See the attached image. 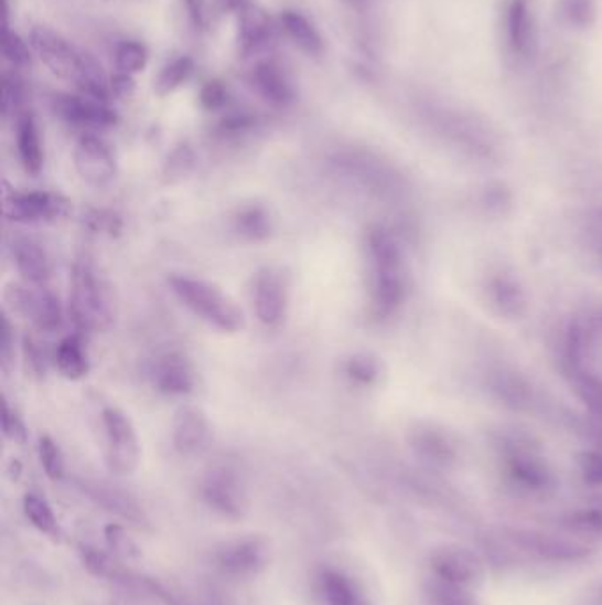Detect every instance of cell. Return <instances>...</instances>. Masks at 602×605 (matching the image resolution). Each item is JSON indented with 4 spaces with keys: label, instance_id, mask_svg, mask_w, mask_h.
Listing matches in <instances>:
<instances>
[{
    "label": "cell",
    "instance_id": "f1b7e54d",
    "mask_svg": "<svg viewBox=\"0 0 602 605\" xmlns=\"http://www.w3.org/2000/svg\"><path fill=\"white\" fill-rule=\"evenodd\" d=\"M424 593L430 605H481L469 587L445 583L437 577L428 581Z\"/></svg>",
    "mask_w": 602,
    "mask_h": 605
},
{
    "label": "cell",
    "instance_id": "ab89813d",
    "mask_svg": "<svg viewBox=\"0 0 602 605\" xmlns=\"http://www.w3.org/2000/svg\"><path fill=\"white\" fill-rule=\"evenodd\" d=\"M2 431H4V436L17 445H23L28 441V428L23 425L19 414L11 410L8 402H4V413H2Z\"/></svg>",
    "mask_w": 602,
    "mask_h": 605
},
{
    "label": "cell",
    "instance_id": "8d00e7d4",
    "mask_svg": "<svg viewBox=\"0 0 602 605\" xmlns=\"http://www.w3.org/2000/svg\"><path fill=\"white\" fill-rule=\"evenodd\" d=\"M23 103V84L19 76L6 73L2 81V114L10 117L11 114H20Z\"/></svg>",
    "mask_w": 602,
    "mask_h": 605
},
{
    "label": "cell",
    "instance_id": "7c38bea8",
    "mask_svg": "<svg viewBox=\"0 0 602 605\" xmlns=\"http://www.w3.org/2000/svg\"><path fill=\"white\" fill-rule=\"evenodd\" d=\"M269 549L266 542L255 537L234 540L217 549L214 554L217 569L230 577H251L267 565Z\"/></svg>",
    "mask_w": 602,
    "mask_h": 605
},
{
    "label": "cell",
    "instance_id": "f546056e",
    "mask_svg": "<svg viewBox=\"0 0 602 605\" xmlns=\"http://www.w3.org/2000/svg\"><path fill=\"white\" fill-rule=\"evenodd\" d=\"M82 558H84L85 569L89 570L90 574L96 577L111 579V581H120L128 586L129 575H126L125 570L120 569L114 558L108 556L105 552L94 548L82 549Z\"/></svg>",
    "mask_w": 602,
    "mask_h": 605
},
{
    "label": "cell",
    "instance_id": "d590c367",
    "mask_svg": "<svg viewBox=\"0 0 602 605\" xmlns=\"http://www.w3.org/2000/svg\"><path fill=\"white\" fill-rule=\"evenodd\" d=\"M2 52L8 63L17 67H28L31 64V52L25 41L11 31L10 25H4V43H2Z\"/></svg>",
    "mask_w": 602,
    "mask_h": 605
},
{
    "label": "cell",
    "instance_id": "6da1fadb",
    "mask_svg": "<svg viewBox=\"0 0 602 605\" xmlns=\"http://www.w3.org/2000/svg\"><path fill=\"white\" fill-rule=\"evenodd\" d=\"M31 45L41 63L57 78L72 84L87 98L108 102L110 81L93 55L76 50L69 41L49 28L32 29Z\"/></svg>",
    "mask_w": 602,
    "mask_h": 605
},
{
    "label": "cell",
    "instance_id": "d6a6232c",
    "mask_svg": "<svg viewBox=\"0 0 602 605\" xmlns=\"http://www.w3.org/2000/svg\"><path fill=\"white\" fill-rule=\"evenodd\" d=\"M193 169H195V152L187 146L178 147L164 163V179L169 183H179L182 179H186Z\"/></svg>",
    "mask_w": 602,
    "mask_h": 605
},
{
    "label": "cell",
    "instance_id": "ffe728a7",
    "mask_svg": "<svg viewBox=\"0 0 602 605\" xmlns=\"http://www.w3.org/2000/svg\"><path fill=\"white\" fill-rule=\"evenodd\" d=\"M239 14V54L249 57L269 43L272 36V22L266 11L252 6L251 2Z\"/></svg>",
    "mask_w": 602,
    "mask_h": 605
},
{
    "label": "cell",
    "instance_id": "2e32d148",
    "mask_svg": "<svg viewBox=\"0 0 602 605\" xmlns=\"http://www.w3.org/2000/svg\"><path fill=\"white\" fill-rule=\"evenodd\" d=\"M315 590L322 605H369L361 584L334 566H324L316 572Z\"/></svg>",
    "mask_w": 602,
    "mask_h": 605
},
{
    "label": "cell",
    "instance_id": "7402d4cb",
    "mask_svg": "<svg viewBox=\"0 0 602 605\" xmlns=\"http://www.w3.org/2000/svg\"><path fill=\"white\" fill-rule=\"evenodd\" d=\"M84 490L90 499H94L99 507L105 508L108 512L116 513L135 524L146 522V513L142 508L131 496L126 495L125 490L105 486V484H84Z\"/></svg>",
    "mask_w": 602,
    "mask_h": 605
},
{
    "label": "cell",
    "instance_id": "f35d334b",
    "mask_svg": "<svg viewBox=\"0 0 602 605\" xmlns=\"http://www.w3.org/2000/svg\"><path fill=\"white\" fill-rule=\"evenodd\" d=\"M228 102V91L219 81H211L200 91V103L208 112L222 110Z\"/></svg>",
    "mask_w": 602,
    "mask_h": 605
},
{
    "label": "cell",
    "instance_id": "c3c4849f",
    "mask_svg": "<svg viewBox=\"0 0 602 605\" xmlns=\"http://www.w3.org/2000/svg\"><path fill=\"white\" fill-rule=\"evenodd\" d=\"M25 351H28L29 360H31V365L34 367L36 372L45 370V361L41 357V352L37 351L36 343L32 342L31 339H25Z\"/></svg>",
    "mask_w": 602,
    "mask_h": 605
},
{
    "label": "cell",
    "instance_id": "74e56055",
    "mask_svg": "<svg viewBox=\"0 0 602 605\" xmlns=\"http://www.w3.org/2000/svg\"><path fill=\"white\" fill-rule=\"evenodd\" d=\"M345 372L355 383L369 384L377 378L378 367L369 357H354L346 361Z\"/></svg>",
    "mask_w": 602,
    "mask_h": 605
},
{
    "label": "cell",
    "instance_id": "484cf974",
    "mask_svg": "<svg viewBox=\"0 0 602 605\" xmlns=\"http://www.w3.org/2000/svg\"><path fill=\"white\" fill-rule=\"evenodd\" d=\"M281 25L288 38L295 43L302 52L308 55H320L324 52V41L320 38L319 31L304 14L297 11H283Z\"/></svg>",
    "mask_w": 602,
    "mask_h": 605
},
{
    "label": "cell",
    "instance_id": "cb8c5ba5",
    "mask_svg": "<svg viewBox=\"0 0 602 605\" xmlns=\"http://www.w3.org/2000/svg\"><path fill=\"white\" fill-rule=\"evenodd\" d=\"M55 365L69 381H78L89 374V357L80 335H69L61 340L55 351Z\"/></svg>",
    "mask_w": 602,
    "mask_h": 605
},
{
    "label": "cell",
    "instance_id": "603a6c76",
    "mask_svg": "<svg viewBox=\"0 0 602 605\" xmlns=\"http://www.w3.org/2000/svg\"><path fill=\"white\" fill-rule=\"evenodd\" d=\"M507 34L514 52L528 55L536 43L534 20L527 0H513L507 11Z\"/></svg>",
    "mask_w": 602,
    "mask_h": 605
},
{
    "label": "cell",
    "instance_id": "d6986e66",
    "mask_svg": "<svg viewBox=\"0 0 602 605\" xmlns=\"http://www.w3.org/2000/svg\"><path fill=\"white\" fill-rule=\"evenodd\" d=\"M17 151H19L20 163L29 176H40L45 166V149L41 142L40 128L36 117L31 112H20L17 116Z\"/></svg>",
    "mask_w": 602,
    "mask_h": 605
},
{
    "label": "cell",
    "instance_id": "8992f818",
    "mask_svg": "<svg viewBox=\"0 0 602 605\" xmlns=\"http://www.w3.org/2000/svg\"><path fill=\"white\" fill-rule=\"evenodd\" d=\"M202 498L211 510L226 517L240 519L248 512V495L237 469L232 466H216L205 475Z\"/></svg>",
    "mask_w": 602,
    "mask_h": 605
},
{
    "label": "cell",
    "instance_id": "5b68a950",
    "mask_svg": "<svg viewBox=\"0 0 602 605\" xmlns=\"http://www.w3.org/2000/svg\"><path fill=\"white\" fill-rule=\"evenodd\" d=\"M101 425L105 432V457L108 468L119 477L133 475L142 455L133 422L125 411L116 405H108L103 410Z\"/></svg>",
    "mask_w": 602,
    "mask_h": 605
},
{
    "label": "cell",
    "instance_id": "52a82bcc",
    "mask_svg": "<svg viewBox=\"0 0 602 605\" xmlns=\"http://www.w3.org/2000/svg\"><path fill=\"white\" fill-rule=\"evenodd\" d=\"M6 302L13 312L28 317L41 331H54L63 325V307L61 299L45 287H25L13 284L6 289Z\"/></svg>",
    "mask_w": 602,
    "mask_h": 605
},
{
    "label": "cell",
    "instance_id": "7bdbcfd3",
    "mask_svg": "<svg viewBox=\"0 0 602 605\" xmlns=\"http://www.w3.org/2000/svg\"><path fill=\"white\" fill-rule=\"evenodd\" d=\"M90 227L96 231H107L110 234L119 231L120 220L116 214L108 213V211H93V216H89Z\"/></svg>",
    "mask_w": 602,
    "mask_h": 605
},
{
    "label": "cell",
    "instance_id": "4316f807",
    "mask_svg": "<svg viewBox=\"0 0 602 605\" xmlns=\"http://www.w3.org/2000/svg\"><path fill=\"white\" fill-rule=\"evenodd\" d=\"M23 513L40 533L52 537V539H58L61 528H58L57 517H55L54 510H52L45 498H41L34 492L25 495V498H23Z\"/></svg>",
    "mask_w": 602,
    "mask_h": 605
},
{
    "label": "cell",
    "instance_id": "b9f144b4",
    "mask_svg": "<svg viewBox=\"0 0 602 605\" xmlns=\"http://www.w3.org/2000/svg\"><path fill=\"white\" fill-rule=\"evenodd\" d=\"M110 91L116 98H131L135 91H137V82H135L133 75L117 73V75H114L110 78Z\"/></svg>",
    "mask_w": 602,
    "mask_h": 605
},
{
    "label": "cell",
    "instance_id": "30bf717a",
    "mask_svg": "<svg viewBox=\"0 0 602 605\" xmlns=\"http://www.w3.org/2000/svg\"><path fill=\"white\" fill-rule=\"evenodd\" d=\"M72 202L54 192H11L4 197V214L11 222H49L66 216Z\"/></svg>",
    "mask_w": 602,
    "mask_h": 605
},
{
    "label": "cell",
    "instance_id": "5bb4252c",
    "mask_svg": "<svg viewBox=\"0 0 602 605\" xmlns=\"http://www.w3.org/2000/svg\"><path fill=\"white\" fill-rule=\"evenodd\" d=\"M173 448L184 457H191L207 448L211 425L204 411L195 405H182L173 414Z\"/></svg>",
    "mask_w": 602,
    "mask_h": 605
},
{
    "label": "cell",
    "instance_id": "e0dca14e",
    "mask_svg": "<svg viewBox=\"0 0 602 605\" xmlns=\"http://www.w3.org/2000/svg\"><path fill=\"white\" fill-rule=\"evenodd\" d=\"M249 84L255 93L272 107L284 108L295 102L292 82L288 81V76L278 64L270 61H264L252 67Z\"/></svg>",
    "mask_w": 602,
    "mask_h": 605
},
{
    "label": "cell",
    "instance_id": "8fae6325",
    "mask_svg": "<svg viewBox=\"0 0 602 605\" xmlns=\"http://www.w3.org/2000/svg\"><path fill=\"white\" fill-rule=\"evenodd\" d=\"M55 116L61 117L66 125L75 128L103 129L117 125L116 110H111L107 103L87 96L75 94H55Z\"/></svg>",
    "mask_w": 602,
    "mask_h": 605
},
{
    "label": "cell",
    "instance_id": "277c9868",
    "mask_svg": "<svg viewBox=\"0 0 602 605\" xmlns=\"http://www.w3.org/2000/svg\"><path fill=\"white\" fill-rule=\"evenodd\" d=\"M366 248L372 266L373 308L378 316H387L398 307L404 294L398 246L384 229H372Z\"/></svg>",
    "mask_w": 602,
    "mask_h": 605
},
{
    "label": "cell",
    "instance_id": "1f68e13d",
    "mask_svg": "<svg viewBox=\"0 0 602 605\" xmlns=\"http://www.w3.org/2000/svg\"><path fill=\"white\" fill-rule=\"evenodd\" d=\"M569 533L589 537V539H601L602 537V510H581L571 513L563 521Z\"/></svg>",
    "mask_w": 602,
    "mask_h": 605
},
{
    "label": "cell",
    "instance_id": "83f0119b",
    "mask_svg": "<svg viewBox=\"0 0 602 605\" xmlns=\"http://www.w3.org/2000/svg\"><path fill=\"white\" fill-rule=\"evenodd\" d=\"M195 72V61L182 55V57L173 59L172 63L161 70L160 75L154 82V93L164 98L169 94L175 93L181 85L190 81V76Z\"/></svg>",
    "mask_w": 602,
    "mask_h": 605
},
{
    "label": "cell",
    "instance_id": "4dcf8cb0",
    "mask_svg": "<svg viewBox=\"0 0 602 605\" xmlns=\"http://www.w3.org/2000/svg\"><path fill=\"white\" fill-rule=\"evenodd\" d=\"M146 46L138 41H122L116 49V66L119 73H128L135 75L146 70L147 66Z\"/></svg>",
    "mask_w": 602,
    "mask_h": 605
},
{
    "label": "cell",
    "instance_id": "4fadbf2b",
    "mask_svg": "<svg viewBox=\"0 0 602 605\" xmlns=\"http://www.w3.org/2000/svg\"><path fill=\"white\" fill-rule=\"evenodd\" d=\"M75 169L85 183L105 188L116 179L117 163L110 147L101 138L85 135L75 147Z\"/></svg>",
    "mask_w": 602,
    "mask_h": 605
},
{
    "label": "cell",
    "instance_id": "7a4b0ae2",
    "mask_svg": "<svg viewBox=\"0 0 602 605\" xmlns=\"http://www.w3.org/2000/svg\"><path fill=\"white\" fill-rule=\"evenodd\" d=\"M169 285L175 298L211 328L223 333H239L246 328L239 305L217 285L187 275L170 276Z\"/></svg>",
    "mask_w": 602,
    "mask_h": 605
},
{
    "label": "cell",
    "instance_id": "836d02e7",
    "mask_svg": "<svg viewBox=\"0 0 602 605\" xmlns=\"http://www.w3.org/2000/svg\"><path fill=\"white\" fill-rule=\"evenodd\" d=\"M37 449L46 477L54 481L61 480L64 477V457L57 443L50 436H41Z\"/></svg>",
    "mask_w": 602,
    "mask_h": 605
},
{
    "label": "cell",
    "instance_id": "e575fe53",
    "mask_svg": "<svg viewBox=\"0 0 602 605\" xmlns=\"http://www.w3.org/2000/svg\"><path fill=\"white\" fill-rule=\"evenodd\" d=\"M105 540H107L108 549L114 552V556L122 558V560H133L138 558L140 551H138L137 543L129 539V534L126 533L125 528L120 524H108L105 528Z\"/></svg>",
    "mask_w": 602,
    "mask_h": 605
},
{
    "label": "cell",
    "instance_id": "44dd1931",
    "mask_svg": "<svg viewBox=\"0 0 602 605\" xmlns=\"http://www.w3.org/2000/svg\"><path fill=\"white\" fill-rule=\"evenodd\" d=\"M14 264L23 280L32 287H45L52 278V264L45 250L34 241L23 240L14 246Z\"/></svg>",
    "mask_w": 602,
    "mask_h": 605
},
{
    "label": "cell",
    "instance_id": "bcb514c9",
    "mask_svg": "<svg viewBox=\"0 0 602 605\" xmlns=\"http://www.w3.org/2000/svg\"><path fill=\"white\" fill-rule=\"evenodd\" d=\"M584 478L593 486H601L602 484V457H589L584 460L583 466Z\"/></svg>",
    "mask_w": 602,
    "mask_h": 605
},
{
    "label": "cell",
    "instance_id": "f907efd6",
    "mask_svg": "<svg viewBox=\"0 0 602 605\" xmlns=\"http://www.w3.org/2000/svg\"><path fill=\"white\" fill-rule=\"evenodd\" d=\"M593 602H595V605H602V584L598 587V592H595V596H593Z\"/></svg>",
    "mask_w": 602,
    "mask_h": 605
},
{
    "label": "cell",
    "instance_id": "f6af8a7d",
    "mask_svg": "<svg viewBox=\"0 0 602 605\" xmlns=\"http://www.w3.org/2000/svg\"><path fill=\"white\" fill-rule=\"evenodd\" d=\"M187 14L196 29H205L207 25V13H205L204 0H184Z\"/></svg>",
    "mask_w": 602,
    "mask_h": 605
},
{
    "label": "cell",
    "instance_id": "ba28073f",
    "mask_svg": "<svg viewBox=\"0 0 602 605\" xmlns=\"http://www.w3.org/2000/svg\"><path fill=\"white\" fill-rule=\"evenodd\" d=\"M252 308L258 321L276 328L284 321L288 308V280L279 267L266 266L252 278Z\"/></svg>",
    "mask_w": 602,
    "mask_h": 605
},
{
    "label": "cell",
    "instance_id": "7dc6e473",
    "mask_svg": "<svg viewBox=\"0 0 602 605\" xmlns=\"http://www.w3.org/2000/svg\"><path fill=\"white\" fill-rule=\"evenodd\" d=\"M2 348H0V354H2V365L8 367L11 358V348H13V337H11V325L8 321V316L2 317Z\"/></svg>",
    "mask_w": 602,
    "mask_h": 605
},
{
    "label": "cell",
    "instance_id": "9c48e42d",
    "mask_svg": "<svg viewBox=\"0 0 602 605\" xmlns=\"http://www.w3.org/2000/svg\"><path fill=\"white\" fill-rule=\"evenodd\" d=\"M507 539L540 560L551 563H578L592 554V549L580 540L567 539L560 534L540 533V531L509 530Z\"/></svg>",
    "mask_w": 602,
    "mask_h": 605
},
{
    "label": "cell",
    "instance_id": "9a60e30c",
    "mask_svg": "<svg viewBox=\"0 0 602 605\" xmlns=\"http://www.w3.org/2000/svg\"><path fill=\"white\" fill-rule=\"evenodd\" d=\"M433 577L470 587L481 579V563L472 552L461 548H442L430 558Z\"/></svg>",
    "mask_w": 602,
    "mask_h": 605
},
{
    "label": "cell",
    "instance_id": "3957f363",
    "mask_svg": "<svg viewBox=\"0 0 602 605\" xmlns=\"http://www.w3.org/2000/svg\"><path fill=\"white\" fill-rule=\"evenodd\" d=\"M69 312L80 330H108L114 322V305L107 285L87 257L73 266Z\"/></svg>",
    "mask_w": 602,
    "mask_h": 605
},
{
    "label": "cell",
    "instance_id": "ac0fdd59",
    "mask_svg": "<svg viewBox=\"0 0 602 605\" xmlns=\"http://www.w3.org/2000/svg\"><path fill=\"white\" fill-rule=\"evenodd\" d=\"M152 379L155 388L166 395H186L193 392L196 383L195 369L179 352H169L155 361Z\"/></svg>",
    "mask_w": 602,
    "mask_h": 605
},
{
    "label": "cell",
    "instance_id": "60d3db41",
    "mask_svg": "<svg viewBox=\"0 0 602 605\" xmlns=\"http://www.w3.org/2000/svg\"><path fill=\"white\" fill-rule=\"evenodd\" d=\"M562 10L569 22L584 25L593 13L592 0H563Z\"/></svg>",
    "mask_w": 602,
    "mask_h": 605
},
{
    "label": "cell",
    "instance_id": "d4e9b609",
    "mask_svg": "<svg viewBox=\"0 0 602 605\" xmlns=\"http://www.w3.org/2000/svg\"><path fill=\"white\" fill-rule=\"evenodd\" d=\"M234 231L243 240L258 241L267 240L272 234V219L267 208L260 204L243 205L234 216Z\"/></svg>",
    "mask_w": 602,
    "mask_h": 605
},
{
    "label": "cell",
    "instance_id": "681fc988",
    "mask_svg": "<svg viewBox=\"0 0 602 605\" xmlns=\"http://www.w3.org/2000/svg\"><path fill=\"white\" fill-rule=\"evenodd\" d=\"M219 10L225 13H240L249 4V0H216Z\"/></svg>",
    "mask_w": 602,
    "mask_h": 605
},
{
    "label": "cell",
    "instance_id": "ee69618b",
    "mask_svg": "<svg viewBox=\"0 0 602 605\" xmlns=\"http://www.w3.org/2000/svg\"><path fill=\"white\" fill-rule=\"evenodd\" d=\"M252 120L251 116H248V114H232V116L225 117L223 119L222 128L223 134H243V131H246V129L251 128Z\"/></svg>",
    "mask_w": 602,
    "mask_h": 605
}]
</instances>
